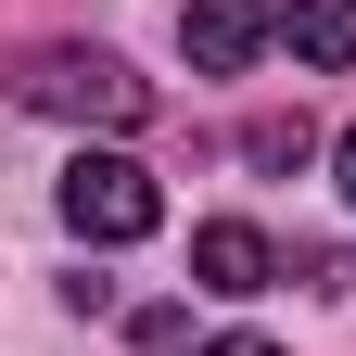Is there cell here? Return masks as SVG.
<instances>
[{"instance_id": "1", "label": "cell", "mask_w": 356, "mask_h": 356, "mask_svg": "<svg viewBox=\"0 0 356 356\" xmlns=\"http://www.w3.org/2000/svg\"><path fill=\"white\" fill-rule=\"evenodd\" d=\"M13 102L26 115H64V127H140L153 115V76H127V51L102 38H38L13 64Z\"/></svg>"}, {"instance_id": "2", "label": "cell", "mask_w": 356, "mask_h": 356, "mask_svg": "<svg viewBox=\"0 0 356 356\" xmlns=\"http://www.w3.org/2000/svg\"><path fill=\"white\" fill-rule=\"evenodd\" d=\"M51 204H64V229H76V242H102V254L165 229V178H153L140 153H76V165L51 178Z\"/></svg>"}, {"instance_id": "3", "label": "cell", "mask_w": 356, "mask_h": 356, "mask_svg": "<svg viewBox=\"0 0 356 356\" xmlns=\"http://www.w3.org/2000/svg\"><path fill=\"white\" fill-rule=\"evenodd\" d=\"M191 280H204L216 305H242V293L280 280V242H267L254 216H204V229H191Z\"/></svg>"}, {"instance_id": "4", "label": "cell", "mask_w": 356, "mask_h": 356, "mask_svg": "<svg viewBox=\"0 0 356 356\" xmlns=\"http://www.w3.org/2000/svg\"><path fill=\"white\" fill-rule=\"evenodd\" d=\"M267 38H280V13H254V0H191V13H178V51L204 76H242Z\"/></svg>"}, {"instance_id": "5", "label": "cell", "mask_w": 356, "mask_h": 356, "mask_svg": "<svg viewBox=\"0 0 356 356\" xmlns=\"http://www.w3.org/2000/svg\"><path fill=\"white\" fill-rule=\"evenodd\" d=\"M280 51L318 64V76H343L356 64V0H280Z\"/></svg>"}, {"instance_id": "6", "label": "cell", "mask_w": 356, "mask_h": 356, "mask_svg": "<svg viewBox=\"0 0 356 356\" xmlns=\"http://www.w3.org/2000/svg\"><path fill=\"white\" fill-rule=\"evenodd\" d=\"M318 140H305V115H254L242 127V165H305Z\"/></svg>"}, {"instance_id": "7", "label": "cell", "mask_w": 356, "mask_h": 356, "mask_svg": "<svg viewBox=\"0 0 356 356\" xmlns=\"http://www.w3.org/2000/svg\"><path fill=\"white\" fill-rule=\"evenodd\" d=\"M305 293H356V254L343 242H305Z\"/></svg>"}, {"instance_id": "8", "label": "cell", "mask_w": 356, "mask_h": 356, "mask_svg": "<svg viewBox=\"0 0 356 356\" xmlns=\"http://www.w3.org/2000/svg\"><path fill=\"white\" fill-rule=\"evenodd\" d=\"M191 356H280L267 331H216V343H191Z\"/></svg>"}, {"instance_id": "9", "label": "cell", "mask_w": 356, "mask_h": 356, "mask_svg": "<svg viewBox=\"0 0 356 356\" xmlns=\"http://www.w3.org/2000/svg\"><path fill=\"white\" fill-rule=\"evenodd\" d=\"M331 178H343V204H356V127H343V140H331Z\"/></svg>"}]
</instances>
